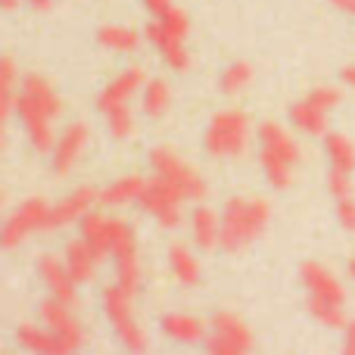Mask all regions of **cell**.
<instances>
[{
    "label": "cell",
    "instance_id": "obj_15",
    "mask_svg": "<svg viewBox=\"0 0 355 355\" xmlns=\"http://www.w3.org/2000/svg\"><path fill=\"white\" fill-rule=\"evenodd\" d=\"M37 275H41L44 287L50 290V296H56V300L62 302H78V284H75V277L69 275V265L66 259L60 256H41L37 259Z\"/></svg>",
    "mask_w": 355,
    "mask_h": 355
},
{
    "label": "cell",
    "instance_id": "obj_13",
    "mask_svg": "<svg viewBox=\"0 0 355 355\" xmlns=\"http://www.w3.org/2000/svg\"><path fill=\"white\" fill-rule=\"evenodd\" d=\"M87 137H91V131H87V125H81V122H72L60 137H56V147H53V153H50V168H53V175L72 172L75 162L85 156Z\"/></svg>",
    "mask_w": 355,
    "mask_h": 355
},
{
    "label": "cell",
    "instance_id": "obj_21",
    "mask_svg": "<svg viewBox=\"0 0 355 355\" xmlns=\"http://www.w3.org/2000/svg\"><path fill=\"white\" fill-rule=\"evenodd\" d=\"M190 237L200 250H215L221 243V215L209 206H196L190 212Z\"/></svg>",
    "mask_w": 355,
    "mask_h": 355
},
{
    "label": "cell",
    "instance_id": "obj_4",
    "mask_svg": "<svg viewBox=\"0 0 355 355\" xmlns=\"http://www.w3.org/2000/svg\"><path fill=\"white\" fill-rule=\"evenodd\" d=\"M252 122L243 110H225L209 122L206 128V150L215 159H234L250 147Z\"/></svg>",
    "mask_w": 355,
    "mask_h": 355
},
{
    "label": "cell",
    "instance_id": "obj_6",
    "mask_svg": "<svg viewBox=\"0 0 355 355\" xmlns=\"http://www.w3.org/2000/svg\"><path fill=\"white\" fill-rule=\"evenodd\" d=\"M340 103V91L337 87H315L306 100L290 106V122L302 131V135L312 137H324L327 135V119H331V110H337Z\"/></svg>",
    "mask_w": 355,
    "mask_h": 355
},
{
    "label": "cell",
    "instance_id": "obj_2",
    "mask_svg": "<svg viewBox=\"0 0 355 355\" xmlns=\"http://www.w3.org/2000/svg\"><path fill=\"white\" fill-rule=\"evenodd\" d=\"M271 221V206L268 200L259 196H234L225 202L221 212V250L225 252H240L250 243L262 237V231Z\"/></svg>",
    "mask_w": 355,
    "mask_h": 355
},
{
    "label": "cell",
    "instance_id": "obj_40",
    "mask_svg": "<svg viewBox=\"0 0 355 355\" xmlns=\"http://www.w3.org/2000/svg\"><path fill=\"white\" fill-rule=\"evenodd\" d=\"M349 277L355 281V259H349Z\"/></svg>",
    "mask_w": 355,
    "mask_h": 355
},
{
    "label": "cell",
    "instance_id": "obj_29",
    "mask_svg": "<svg viewBox=\"0 0 355 355\" xmlns=\"http://www.w3.org/2000/svg\"><path fill=\"white\" fill-rule=\"evenodd\" d=\"M16 112V62L12 56L0 60V119H10Z\"/></svg>",
    "mask_w": 355,
    "mask_h": 355
},
{
    "label": "cell",
    "instance_id": "obj_11",
    "mask_svg": "<svg viewBox=\"0 0 355 355\" xmlns=\"http://www.w3.org/2000/svg\"><path fill=\"white\" fill-rule=\"evenodd\" d=\"M37 315H41V324H47L53 334H60V337L66 340L72 349L85 346L87 334H85V327H81V321L75 318L72 302H62V300H56V296H50V300L41 302Z\"/></svg>",
    "mask_w": 355,
    "mask_h": 355
},
{
    "label": "cell",
    "instance_id": "obj_33",
    "mask_svg": "<svg viewBox=\"0 0 355 355\" xmlns=\"http://www.w3.org/2000/svg\"><path fill=\"white\" fill-rule=\"evenodd\" d=\"M352 172H343V168H331L327 175V190L334 193V200H343V196H352V181H349Z\"/></svg>",
    "mask_w": 355,
    "mask_h": 355
},
{
    "label": "cell",
    "instance_id": "obj_10",
    "mask_svg": "<svg viewBox=\"0 0 355 355\" xmlns=\"http://www.w3.org/2000/svg\"><path fill=\"white\" fill-rule=\"evenodd\" d=\"M47 221H50V202L41 200V196H31L25 200L10 218L3 221V250H16L22 240H28L31 234L37 231H47Z\"/></svg>",
    "mask_w": 355,
    "mask_h": 355
},
{
    "label": "cell",
    "instance_id": "obj_35",
    "mask_svg": "<svg viewBox=\"0 0 355 355\" xmlns=\"http://www.w3.org/2000/svg\"><path fill=\"white\" fill-rule=\"evenodd\" d=\"M144 6L150 10V16H153V19H162L175 3H172V0H144Z\"/></svg>",
    "mask_w": 355,
    "mask_h": 355
},
{
    "label": "cell",
    "instance_id": "obj_37",
    "mask_svg": "<svg viewBox=\"0 0 355 355\" xmlns=\"http://www.w3.org/2000/svg\"><path fill=\"white\" fill-rule=\"evenodd\" d=\"M25 3H28L31 10H37V12H50V10H53V0H25Z\"/></svg>",
    "mask_w": 355,
    "mask_h": 355
},
{
    "label": "cell",
    "instance_id": "obj_36",
    "mask_svg": "<svg viewBox=\"0 0 355 355\" xmlns=\"http://www.w3.org/2000/svg\"><path fill=\"white\" fill-rule=\"evenodd\" d=\"M343 352H349V355H355V321H349V324L343 327Z\"/></svg>",
    "mask_w": 355,
    "mask_h": 355
},
{
    "label": "cell",
    "instance_id": "obj_22",
    "mask_svg": "<svg viewBox=\"0 0 355 355\" xmlns=\"http://www.w3.org/2000/svg\"><path fill=\"white\" fill-rule=\"evenodd\" d=\"M62 259H66L69 265V275L75 277V284H87L94 281V271H97V252L91 250V243H87L85 237L78 240H69L66 243V252H62Z\"/></svg>",
    "mask_w": 355,
    "mask_h": 355
},
{
    "label": "cell",
    "instance_id": "obj_9",
    "mask_svg": "<svg viewBox=\"0 0 355 355\" xmlns=\"http://www.w3.org/2000/svg\"><path fill=\"white\" fill-rule=\"evenodd\" d=\"M206 349L215 355H243L252 349V331L240 315L234 312H218L209 321V337Z\"/></svg>",
    "mask_w": 355,
    "mask_h": 355
},
{
    "label": "cell",
    "instance_id": "obj_28",
    "mask_svg": "<svg viewBox=\"0 0 355 355\" xmlns=\"http://www.w3.org/2000/svg\"><path fill=\"white\" fill-rule=\"evenodd\" d=\"M97 41L106 50H116V53H135L141 47V35L135 28H128V25H103L97 31Z\"/></svg>",
    "mask_w": 355,
    "mask_h": 355
},
{
    "label": "cell",
    "instance_id": "obj_16",
    "mask_svg": "<svg viewBox=\"0 0 355 355\" xmlns=\"http://www.w3.org/2000/svg\"><path fill=\"white\" fill-rule=\"evenodd\" d=\"M300 281L309 290V296H321V300H334V302H346V287L337 281L334 271H327L318 262H306L300 268Z\"/></svg>",
    "mask_w": 355,
    "mask_h": 355
},
{
    "label": "cell",
    "instance_id": "obj_34",
    "mask_svg": "<svg viewBox=\"0 0 355 355\" xmlns=\"http://www.w3.org/2000/svg\"><path fill=\"white\" fill-rule=\"evenodd\" d=\"M337 218H340V225H343L346 231H355V200L352 196L337 200Z\"/></svg>",
    "mask_w": 355,
    "mask_h": 355
},
{
    "label": "cell",
    "instance_id": "obj_25",
    "mask_svg": "<svg viewBox=\"0 0 355 355\" xmlns=\"http://www.w3.org/2000/svg\"><path fill=\"white\" fill-rule=\"evenodd\" d=\"M168 103H172V87H168L166 78H147L141 91V110L147 119H159L166 116Z\"/></svg>",
    "mask_w": 355,
    "mask_h": 355
},
{
    "label": "cell",
    "instance_id": "obj_32",
    "mask_svg": "<svg viewBox=\"0 0 355 355\" xmlns=\"http://www.w3.org/2000/svg\"><path fill=\"white\" fill-rule=\"evenodd\" d=\"M106 125H110V135L116 141H128L135 135V116H131L128 106H119V110L106 112Z\"/></svg>",
    "mask_w": 355,
    "mask_h": 355
},
{
    "label": "cell",
    "instance_id": "obj_26",
    "mask_svg": "<svg viewBox=\"0 0 355 355\" xmlns=\"http://www.w3.org/2000/svg\"><path fill=\"white\" fill-rule=\"evenodd\" d=\"M346 302H334V300H321V296H309V315H312L318 324L331 327V331H343L349 324L346 318Z\"/></svg>",
    "mask_w": 355,
    "mask_h": 355
},
{
    "label": "cell",
    "instance_id": "obj_17",
    "mask_svg": "<svg viewBox=\"0 0 355 355\" xmlns=\"http://www.w3.org/2000/svg\"><path fill=\"white\" fill-rule=\"evenodd\" d=\"M112 231H116V218H110L103 212H94V209L78 221V234L91 243V250L97 252L100 262L112 256Z\"/></svg>",
    "mask_w": 355,
    "mask_h": 355
},
{
    "label": "cell",
    "instance_id": "obj_30",
    "mask_svg": "<svg viewBox=\"0 0 355 355\" xmlns=\"http://www.w3.org/2000/svg\"><path fill=\"white\" fill-rule=\"evenodd\" d=\"M324 153L331 159V168H343V172H352L355 168V147L349 144V137L343 135H324Z\"/></svg>",
    "mask_w": 355,
    "mask_h": 355
},
{
    "label": "cell",
    "instance_id": "obj_5",
    "mask_svg": "<svg viewBox=\"0 0 355 355\" xmlns=\"http://www.w3.org/2000/svg\"><path fill=\"white\" fill-rule=\"evenodd\" d=\"M150 166H153V175H159V178H166L168 184H175V187L181 190L187 200H193V202L206 200L209 184L202 181V175L196 172V168H190L172 147L150 150Z\"/></svg>",
    "mask_w": 355,
    "mask_h": 355
},
{
    "label": "cell",
    "instance_id": "obj_19",
    "mask_svg": "<svg viewBox=\"0 0 355 355\" xmlns=\"http://www.w3.org/2000/svg\"><path fill=\"white\" fill-rule=\"evenodd\" d=\"M16 340L19 346L31 352H44V355H66V352H75L60 334H53L47 324H22L16 331Z\"/></svg>",
    "mask_w": 355,
    "mask_h": 355
},
{
    "label": "cell",
    "instance_id": "obj_12",
    "mask_svg": "<svg viewBox=\"0 0 355 355\" xmlns=\"http://www.w3.org/2000/svg\"><path fill=\"white\" fill-rule=\"evenodd\" d=\"M144 85H147V72H144L141 66H128L125 72H119L116 78H112L110 85H106L103 91H100V97H97V110L106 116V112L119 110V106H128V103H131V97L144 91Z\"/></svg>",
    "mask_w": 355,
    "mask_h": 355
},
{
    "label": "cell",
    "instance_id": "obj_23",
    "mask_svg": "<svg viewBox=\"0 0 355 355\" xmlns=\"http://www.w3.org/2000/svg\"><path fill=\"white\" fill-rule=\"evenodd\" d=\"M144 187H147V181H144L141 175H125V178H119V181H112L106 190H100V202H103V206L137 202L144 193Z\"/></svg>",
    "mask_w": 355,
    "mask_h": 355
},
{
    "label": "cell",
    "instance_id": "obj_18",
    "mask_svg": "<svg viewBox=\"0 0 355 355\" xmlns=\"http://www.w3.org/2000/svg\"><path fill=\"white\" fill-rule=\"evenodd\" d=\"M147 37H150V44L162 53V60H166L168 69H175V72H187L190 56H187V50H184V41L175 37L159 19H153V22L147 25Z\"/></svg>",
    "mask_w": 355,
    "mask_h": 355
},
{
    "label": "cell",
    "instance_id": "obj_31",
    "mask_svg": "<svg viewBox=\"0 0 355 355\" xmlns=\"http://www.w3.org/2000/svg\"><path fill=\"white\" fill-rule=\"evenodd\" d=\"M252 78H256V69L250 66V62H234V66H227L225 72H221V81H218V87L225 94H240V91H246V87L252 85Z\"/></svg>",
    "mask_w": 355,
    "mask_h": 355
},
{
    "label": "cell",
    "instance_id": "obj_8",
    "mask_svg": "<svg viewBox=\"0 0 355 355\" xmlns=\"http://www.w3.org/2000/svg\"><path fill=\"white\" fill-rule=\"evenodd\" d=\"M184 200H187V196H184L175 184H168L166 178L153 175L147 181V187H144V193H141L137 202H141L144 212L153 215L162 227H178L184 221V209H181Z\"/></svg>",
    "mask_w": 355,
    "mask_h": 355
},
{
    "label": "cell",
    "instance_id": "obj_39",
    "mask_svg": "<svg viewBox=\"0 0 355 355\" xmlns=\"http://www.w3.org/2000/svg\"><path fill=\"white\" fill-rule=\"evenodd\" d=\"M16 6H19V0H3V10H6V12H12Z\"/></svg>",
    "mask_w": 355,
    "mask_h": 355
},
{
    "label": "cell",
    "instance_id": "obj_38",
    "mask_svg": "<svg viewBox=\"0 0 355 355\" xmlns=\"http://www.w3.org/2000/svg\"><path fill=\"white\" fill-rule=\"evenodd\" d=\"M334 6H337L340 12H349V16H355V0H331Z\"/></svg>",
    "mask_w": 355,
    "mask_h": 355
},
{
    "label": "cell",
    "instance_id": "obj_3",
    "mask_svg": "<svg viewBox=\"0 0 355 355\" xmlns=\"http://www.w3.org/2000/svg\"><path fill=\"white\" fill-rule=\"evenodd\" d=\"M302 150L293 141L284 125L277 122H265L259 125V162L262 172L268 178V184L275 190H287L293 184V168L300 166Z\"/></svg>",
    "mask_w": 355,
    "mask_h": 355
},
{
    "label": "cell",
    "instance_id": "obj_1",
    "mask_svg": "<svg viewBox=\"0 0 355 355\" xmlns=\"http://www.w3.org/2000/svg\"><path fill=\"white\" fill-rule=\"evenodd\" d=\"M60 112L62 103L56 97L53 85L47 78H41V75H25L16 94V116L37 153H53L56 147L53 122Z\"/></svg>",
    "mask_w": 355,
    "mask_h": 355
},
{
    "label": "cell",
    "instance_id": "obj_14",
    "mask_svg": "<svg viewBox=\"0 0 355 355\" xmlns=\"http://www.w3.org/2000/svg\"><path fill=\"white\" fill-rule=\"evenodd\" d=\"M94 202H100V193L94 187L72 190L69 196H62L60 202H53V206H50L47 231H56V227H66V225H72V221H81L94 209Z\"/></svg>",
    "mask_w": 355,
    "mask_h": 355
},
{
    "label": "cell",
    "instance_id": "obj_27",
    "mask_svg": "<svg viewBox=\"0 0 355 355\" xmlns=\"http://www.w3.org/2000/svg\"><path fill=\"white\" fill-rule=\"evenodd\" d=\"M112 259H116V284L125 290V293L135 296L137 287H141V262H137V246L116 252Z\"/></svg>",
    "mask_w": 355,
    "mask_h": 355
},
{
    "label": "cell",
    "instance_id": "obj_7",
    "mask_svg": "<svg viewBox=\"0 0 355 355\" xmlns=\"http://www.w3.org/2000/svg\"><path fill=\"white\" fill-rule=\"evenodd\" d=\"M103 309H106V318H110L112 331L119 334V340L125 343V349H135L144 352L147 349V334L141 331L135 318V309H131V293H125L119 284L103 290Z\"/></svg>",
    "mask_w": 355,
    "mask_h": 355
},
{
    "label": "cell",
    "instance_id": "obj_20",
    "mask_svg": "<svg viewBox=\"0 0 355 355\" xmlns=\"http://www.w3.org/2000/svg\"><path fill=\"white\" fill-rule=\"evenodd\" d=\"M162 334L175 343H206L209 337V324L196 315H184V312H172L162 318Z\"/></svg>",
    "mask_w": 355,
    "mask_h": 355
},
{
    "label": "cell",
    "instance_id": "obj_24",
    "mask_svg": "<svg viewBox=\"0 0 355 355\" xmlns=\"http://www.w3.org/2000/svg\"><path fill=\"white\" fill-rule=\"evenodd\" d=\"M168 268H172L175 281L184 284V287H193L200 281V259L184 243H172V250H168Z\"/></svg>",
    "mask_w": 355,
    "mask_h": 355
}]
</instances>
